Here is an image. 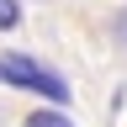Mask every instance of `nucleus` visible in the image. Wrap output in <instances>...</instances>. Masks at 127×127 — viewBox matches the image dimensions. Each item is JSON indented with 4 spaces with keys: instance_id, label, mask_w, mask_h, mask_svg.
Wrapping results in <instances>:
<instances>
[{
    "instance_id": "nucleus-1",
    "label": "nucleus",
    "mask_w": 127,
    "mask_h": 127,
    "mask_svg": "<svg viewBox=\"0 0 127 127\" xmlns=\"http://www.w3.org/2000/svg\"><path fill=\"white\" fill-rule=\"evenodd\" d=\"M0 85L42 95V101H53V106H69V79L58 69H48V64H37L32 53H0Z\"/></svg>"
},
{
    "instance_id": "nucleus-2",
    "label": "nucleus",
    "mask_w": 127,
    "mask_h": 127,
    "mask_svg": "<svg viewBox=\"0 0 127 127\" xmlns=\"http://www.w3.org/2000/svg\"><path fill=\"white\" fill-rule=\"evenodd\" d=\"M21 127H74V122L64 117V106H42V111H27Z\"/></svg>"
},
{
    "instance_id": "nucleus-3",
    "label": "nucleus",
    "mask_w": 127,
    "mask_h": 127,
    "mask_svg": "<svg viewBox=\"0 0 127 127\" xmlns=\"http://www.w3.org/2000/svg\"><path fill=\"white\" fill-rule=\"evenodd\" d=\"M21 27V0H0V32H16Z\"/></svg>"
}]
</instances>
